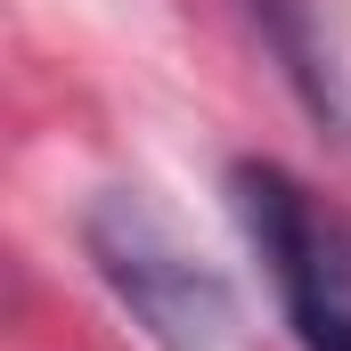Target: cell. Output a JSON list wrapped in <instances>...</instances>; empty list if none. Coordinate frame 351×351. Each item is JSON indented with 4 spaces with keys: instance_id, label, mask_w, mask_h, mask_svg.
Listing matches in <instances>:
<instances>
[{
    "instance_id": "obj_3",
    "label": "cell",
    "mask_w": 351,
    "mask_h": 351,
    "mask_svg": "<svg viewBox=\"0 0 351 351\" xmlns=\"http://www.w3.org/2000/svg\"><path fill=\"white\" fill-rule=\"evenodd\" d=\"M237 8H245L262 58L278 66V82L302 98V114H311L327 139L351 147V82H343V58H335L319 8H311V0H237Z\"/></svg>"
},
{
    "instance_id": "obj_1",
    "label": "cell",
    "mask_w": 351,
    "mask_h": 351,
    "mask_svg": "<svg viewBox=\"0 0 351 351\" xmlns=\"http://www.w3.org/2000/svg\"><path fill=\"white\" fill-rule=\"evenodd\" d=\"M82 254L98 269V286L131 311V327L156 351H221L237 327V294L229 278L188 254L172 237V221L156 204H139L131 188H106L82 213Z\"/></svg>"
},
{
    "instance_id": "obj_2",
    "label": "cell",
    "mask_w": 351,
    "mask_h": 351,
    "mask_svg": "<svg viewBox=\"0 0 351 351\" xmlns=\"http://www.w3.org/2000/svg\"><path fill=\"white\" fill-rule=\"evenodd\" d=\"M229 204L302 351H351V221L286 164H229Z\"/></svg>"
}]
</instances>
